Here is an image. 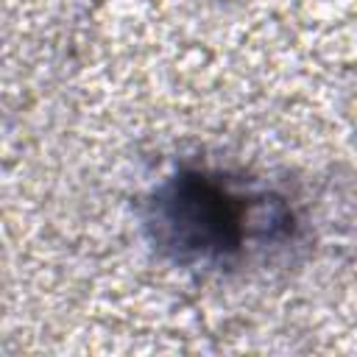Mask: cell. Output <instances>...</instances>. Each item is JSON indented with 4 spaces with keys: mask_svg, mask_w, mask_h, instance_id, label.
Listing matches in <instances>:
<instances>
[{
    "mask_svg": "<svg viewBox=\"0 0 357 357\" xmlns=\"http://www.w3.org/2000/svg\"><path fill=\"white\" fill-rule=\"evenodd\" d=\"M165 223L178 243L198 251H223L237 243V209L220 187L204 178H178L162 201Z\"/></svg>",
    "mask_w": 357,
    "mask_h": 357,
    "instance_id": "1",
    "label": "cell"
}]
</instances>
